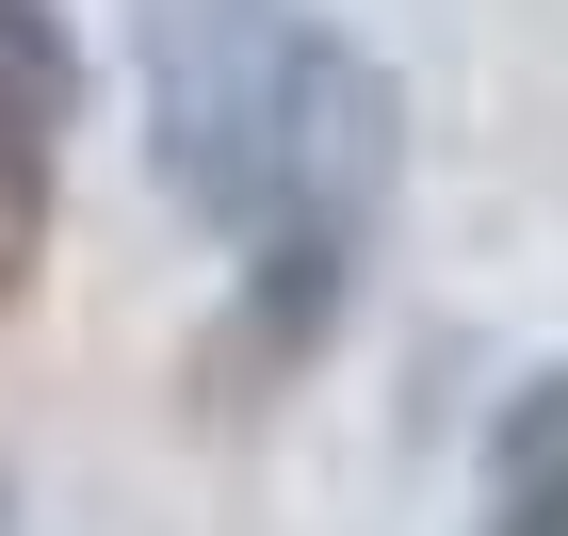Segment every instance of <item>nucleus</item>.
<instances>
[{
    "label": "nucleus",
    "instance_id": "1",
    "mask_svg": "<svg viewBox=\"0 0 568 536\" xmlns=\"http://www.w3.org/2000/svg\"><path fill=\"white\" fill-rule=\"evenodd\" d=\"M146 163L195 227L261 244L276 276L261 357H293L357 227L390 212V82L308 0H146Z\"/></svg>",
    "mask_w": 568,
    "mask_h": 536
},
{
    "label": "nucleus",
    "instance_id": "2",
    "mask_svg": "<svg viewBox=\"0 0 568 536\" xmlns=\"http://www.w3.org/2000/svg\"><path fill=\"white\" fill-rule=\"evenodd\" d=\"M65 114H82V49H65V17H49V0H0V179H49Z\"/></svg>",
    "mask_w": 568,
    "mask_h": 536
},
{
    "label": "nucleus",
    "instance_id": "3",
    "mask_svg": "<svg viewBox=\"0 0 568 536\" xmlns=\"http://www.w3.org/2000/svg\"><path fill=\"white\" fill-rule=\"evenodd\" d=\"M487 536H568V374H536L487 439Z\"/></svg>",
    "mask_w": 568,
    "mask_h": 536
},
{
    "label": "nucleus",
    "instance_id": "4",
    "mask_svg": "<svg viewBox=\"0 0 568 536\" xmlns=\"http://www.w3.org/2000/svg\"><path fill=\"white\" fill-rule=\"evenodd\" d=\"M17 276H33V179H0V310H17Z\"/></svg>",
    "mask_w": 568,
    "mask_h": 536
}]
</instances>
